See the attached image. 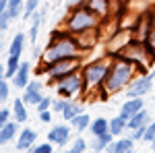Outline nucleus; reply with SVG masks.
<instances>
[{
  "label": "nucleus",
  "mask_w": 155,
  "mask_h": 153,
  "mask_svg": "<svg viewBox=\"0 0 155 153\" xmlns=\"http://www.w3.org/2000/svg\"><path fill=\"white\" fill-rule=\"evenodd\" d=\"M87 130H89L93 137L107 135V132H110V120H107V118H95V120H91V124H89Z\"/></svg>",
  "instance_id": "6ab92c4d"
},
{
  "label": "nucleus",
  "mask_w": 155,
  "mask_h": 153,
  "mask_svg": "<svg viewBox=\"0 0 155 153\" xmlns=\"http://www.w3.org/2000/svg\"><path fill=\"white\" fill-rule=\"evenodd\" d=\"M124 130H126V120L120 116V114L110 120V132H112L114 137H122V135H124Z\"/></svg>",
  "instance_id": "b1692460"
},
{
  "label": "nucleus",
  "mask_w": 155,
  "mask_h": 153,
  "mask_svg": "<svg viewBox=\"0 0 155 153\" xmlns=\"http://www.w3.org/2000/svg\"><path fill=\"white\" fill-rule=\"evenodd\" d=\"M145 108V97H126V101L120 108V116L128 122V118H132L137 112H141Z\"/></svg>",
  "instance_id": "ddd939ff"
},
{
  "label": "nucleus",
  "mask_w": 155,
  "mask_h": 153,
  "mask_svg": "<svg viewBox=\"0 0 155 153\" xmlns=\"http://www.w3.org/2000/svg\"><path fill=\"white\" fill-rule=\"evenodd\" d=\"M12 120L19 122V124H25L29 120V106L23 101V97H15L12 99Z\"/></svg>",
  "instance_id": "2eb2a0df"
},
{
  "label": "nucleus",
  "mask_w": 155,
  "mask_h": 153,
  "mask_svg": "<svg viewBox=\"0 0 155 153\" xmlns=\"http://www.w3.org/2000/svg\"><path fill=\"white\" fill-rule=\"evenodd\" d=\"M110 62H112V58L107 54L104 58L83 62V66H81V75H83V81H85V93L83 95H89L91 91L97 89L101 93V99H107V93H106V89H104V81H106Z\"/></svg>",
  "instance_id": "20e7f679"
},
{
  "label": "nucleus",
  "mask_w": 155,
  "mask_h": 153,
  "mask_svg": "<svg viewBox=\"0 0 155 153\" xmlns=\"http://www.w3.org/2000/svg\"><path fill=\"white\" fill-rule=\"evenodd\" d=\"M134 139L132 137H120L118 141H114V147H116V151L118 153H126L130 151V149H134Z\"/></svg>",
  "instance_id": "393cba45"
},
{
  "label": "nucleus",
  "mask_w": 155,
  "mask_h": 153,
  "mask_svg": "<svg viewBox=\"0 0 155 153\" xmlns=\"http://www.w3.org/2000/svg\"><path fill=\"white\" fill-rule=\"evenodd\" d=\"M39 8V0H25V4H23V17L25 21H29L33 15H35V11Z\"/></svg>",
  "instance_id": "bb28decb"
},
{
  "label": "nucleus",
  "mask_w": 155,
  "mask_h": 153,
  "mask_svg": "<svg viewBox=\"0 0 155 153\" xmlns=\"http://www.w3.org/2000/svg\"><path fill=\"white\" fill-rule=\"evenodd\" d=\"M87 149H89V143L85 141L83 137H77V139L72 141V145L68 147V151H66V153H85Z\"/></svg>",
  "instance_id": "cd10ccee"
},
{
  "label": "nucleus",
  "mask_w": 155,
  "mask_h": 153,
  "mask_svg": "<svg viewBox=\"0 0 155 153\" xmlns=\"http://www.w3.org/2000/svg\"><path fill=\"white\" fill-rule=\"evenodd\" d=\"M21 66V56H8L4 62V68H6V79H12V75L19 71Z\"/></svg>",
  "instance_id": "a878e982"
},
{
  "label": "nucleus",
  "mask_w": 155,
  "mask_h": 153,
  "mask_svg": "<svg viewBox=\"0 0 155 153\" xmlns=\"http://www.w3.org/2000/svg\"><path fill=\"white\" fill-rule=\"evenodd\" d=\"M83 4L89 8V11L95 12L101 21L112 19V0H85Z\"/></svg>",
  "instance_id": "f8f14e48"
},
{
  "label": "nucleus",
  "mask_w": 155,
  "mask_h": 153,
  "mask_svg": "<svg viewBox=\"0 0 155 153\" xmlns=\"http://www.w3.org/2000/svg\"><path fill=\"white\" fill-rule=\"evenodd\" d=\"M81 112H85V108L81 106V104H79L77 99H71V104L66 106V110H64V112H62L60 116H62V120H64V122H71L72 118H74V116H79Z\"/></svg>",
  "instance_id": "412c9836"
},
{
  "label": "nucleus",
  "mask_w": 155,
  "mask_h": 153,
  "mask_svg": "<svg viewBox=\"0 0 155 153\" xmlns=\"http://www.w3.org/2000/svg\"><path fill=\"white\" fill-rule=\"evenodd\" d=\"M25 50V33H17L8 44V56H21Z\"/></svg>",
  "instance_id": "4be33fe9"
},
{
  "label": "nucleus",
  "mask_w": 155,
  "mask_h": 153,
  "mask_svg": "<svg viewBox=\"0 0 155 153\" xmlns=\"http://www.w3.org/2000/svg\"><path fill=\"white\" fill-rule=\"evenodd\" d=\"M29 75H31V64H29V62H21L19 71L12 75V87H17V89H25L27 83L31 81Z\"/></svg>",
  "instance_id": "dca6fc26"
},
{
  "label": "nucleus",
  "mask_w": 155,
  "mask_h": 153,
  "mask_svg": "<svg viewBox=\"0 0 155 153\" xmlns=\"http://www.w3.org/2000/svg\"><path fill=\"white\" fill-rule=\"evenodd\" d=\"M151 122V116H149V112L147 110H141V112H137L132 118H128V122H126V128L132 130V139L134 141H143V135H145V128H147V124Z\"/></svg>",
  "instance_id": "1a4fd4ad"
},
{
  "label": "nucleus",
  "mask_w": 155,
  "mask_h": 153,
  "mask_svg": "<svg viewBox=\"0 0 155 153\" xmlns=\"http://www.w3.org/2000/svg\"><path fill=\"white\" fill-rule=\"evenodd\" d=\"M101 27V19L97 17L93 11H89L85 4H77V6H71V11L66 12V19L62 23V29L71 35H81L85 31H91V29H97Z\"/></svg>",
  "instance_id": "39448f33"
},
{
  "label": "nucleus",
  "mask_w": 155,
  "mask_h": 153,
  "mask_svg": "<svg viewBox=\"0 0 155 153\" xmlns=\"http://www.w3.org/2000/svg\"><path fill=\"white\" fill-rule=\"evenodd\" d=\"M44 83L39 81V79H31V81L27 83V87L23 89V101L27 106H37L41 99H44Z\"/></svg>",
  "instance_id": "9d476101"
},
{
  "label": "nucleus",
  "mask_w": 155,
  "mask_h": 153,
  "mask_svg": "<svg viewBox=\"0 0 155 153\" xmlns=\"http://www.w3.org/2000/svg\"><path fill=\"white\" fill-rule=\"evenodd\" d=\"M155 139V120H151L145 128V135H143V143H151Z\"/></svg>",
  "instance_id": "2f4dec72"
},
{
  "label": "nucleus",
  "mask_w": 155,
  "mask_h": 153,
  "mask_svg": "<svg viewBox=\"0 0 155 153\" xmlns=\"http://www.w3.org/2000/svg\"><path fill=\"white\" fill-rule=\"evenodd\" d=\"M71 104V99H66V97H54V101H52V112H56V114H62L66 106Z\"/></svg>",
  "instance_id": "c85d7f7f"
},
{
  "label": "nucleus",
  "mask_w": 155,
  "mask_h": 153,
  "mask_svg": "<svg viewBox=\"0 0 155 153\" xmlns=\"http://www.w3.org/2000/svg\"><path fill=\"white\" fill-rule=\"evenodd\" d=\"M110 143H114V135H112V132L101 135V137H93V143L89 145V149H91L93 153H104Z\"/></svg>",
  "instance_id": "aec40b11"
},
{
  "label": "nucleus",
  "mask_w": 155,
  "mask_h": 153,
  "mask_svg": "<svg viewBox=\"0 0 155 153\" xmlns=\"http://www.w3.org/2000/svg\"><path fill=\"white\" fill-rule=\"evenodd\" d=\"M11 114H12V112L8 110V108H0V128L11 120Z\"/></svg>",
  "instance_id": "72a5a7b5"
},
{
  "label": "nucleus",
  "mask_w": 155,
  "mask_h": 153,
  "mask_svg": "<svg viewBox=\"0 0 155 153\" xmlns=\"http://www.w3.org/2000/svg\"><path fill=\"white\" fill-rule=\"evenodd\" d=\"M112 56H120V58L132 62V64L137 66L139 75H147V72H149V68L155 64V50L149 46L147 42L134 39V37H132V39L124 48H122L120 52L112 54Z\"/></svg>",
  "instance_id": "7ed1b4c3"
},
{
  "label": "nucleus",
  "mask_w": 155,
  "mask_h": 153,
  "mask_svg": "<svg viewBox=\"0 0 155 153\" xmlns=\"http://www.w3.org/2000/svg\"><path fill=\"white\" fill-rule=\"evenodd\" d=\"M126 153H137V151H134V149H130V151H126Z\"/></svg>",
  "instance_id": "ea45409f"
},
{
  "label": "nucleus",
  "mask_w": 155,
  "mask_h": 153,
  "mask_svg": "<svg viewBox=\"0 0 155 153\" xmlns=\"http://www.w3.org/2000/svg\"><path fill=\"white\" fill-rule=\"evenodd\" d=\"M37 116H39V120H41L44 124H50V122H52V110H41Z\"/></svg>",
  "instance_id": "f704fd0d"
},
{
  "label": "nucleus",
  "mask_w": 155,
  "mask_h": 153,
  "mask_svg": "<svg viewBox=\"0 0 155 153\" xmlns=\"http://www.w3.org/2000/svg\"><path fill=\"white\" fill-rule=\"evenodd\" d=\"M149 145H151V151H155V139H153L151 143H149Z\"/></svg>",
  "instance_id": "58836bf2"
},
{
  "label": "nucleus",
  "mask_w": 155,
  "mask_h": 153,
  "mask_svg": "<svg viewBox=\"0 0 155 153\" xmlns=\"http://www.w3.org/2000/svg\"><path fill=\"white\" fill-rule=\"evenodd\" d=\"M8 97H11V85L8 81H2L0 83V106H4L8 101Z\"/></svg>",
  "instance_id": "c756f323"
},
{
  "label": "nucleus",
  "mask_w": 155,
  "mask_h": 153,
  "mask_svg": "<svg viewBox=\"0 0 155 153\" xmlns=\"http://www.w3.org/2000/svg\"><path fill=\"white\" fill-rule=\"evenodd\" d=\"M110 58H112V62H110V68H107L106 81H104V89H106L107 95H114L122 89H126L132 79L139 77V71L132 62L120 58V56H110Z\"/></svg>",
  "instance_id": "f03ea898"
},
{
  "label": "nucleus",
  "mask_w": 155,
  "mask_h": 153,
  "mask_svg": "<svg viewBox=\"0 0 155 153\" xmlns=\"http://www.w3.org/2000/svg\"><path fill=\"white\" fill-rule=\"evenodd\" d=\"M153 89V75H139L130 81V85L126 87V97H145L151 93Z\"/></svg>",
  "instance_id": "6e6552de"
},
{
  "label": "nucleus",
  "mask_w": 155,
  "mask_h": 153,
  "mask_svg": "<svg viewBox=\"0 0 155 153\" xmlns=\"http://www.w3.org/2000/svg\"><path fill=\"white\" fill-rule=\"evenodd\" d=\"M52 101H54V97L52 95H44V99L37 104V112H41V110H52Z\"/></svg>",
  "instance_id": "473e14b6"
},
{
  "label": "nucleus",
  "mask_w": 155,
  "mask_h": 153,
  "mask_svg": "<svg viewBox=\"0 0 155 153\" xmlns=\"http://www.w3.org/2000/svg\"><path fill=\"white\" fill-rule=\"evenodd\" d=\"M31 153H54V145L50 141L41 143V145H33L31 147Z\"/></svg>",
  "instance_id": "7c9ffc66"
},
{
  "label": "nucleus",
  "mask_w": 155,
  "mask_h": 153,
  "mask_svg": "<svg viewBox=\"0 0 155 153\" xmlns=\"http://www.w3.org/2000/svg\"><path fill=\"white\" fill-rule=\"evenodd\" d=\"M104 153H118V151H116V147H114V143H110V145L106 147V151H104Z\"/></svg>",
  "instance_id": "4c0bfd02"
},
{
  "label": "nucleus",
  "mask_w": 155,
  "mask_h": 153,
  "mask_svg": "<svg viewBox=\"0 0 155 153\" xmlns=\"http://www.w3.org/2000/svg\"><path fill=\"white\" fill-rule=\"evenodd\" d=\"M71 130H72V126H68V124H56V126H52L48 130V141L52 145L64 147L71 141Z\"/></svg>",
  "instance_id": "9b49d317"
},
{
  "label": "nucleus",
  "mask_w": 155,
  "mask_h": 153,
  "mask_svg": "<svg viewBox=\"0 0 155 153\" xmlns=\"http://www.w3.org/2000/svg\"><path fill=\"white\" fill-rule=\"evenodd\" d=\"M83 66V56H74V58H62V60H56L52 64H39L35 68V77L37 79H44V81L52 85L54 81H58L60 77L68 75V72H74V71H81Z\"/></svg>",
  "instance_id": "423d86ee"
},
{
  "label": "nucleus",
  "mask_w": 155,
  "mask_h": 153,
  "mask_svg": "<svg viewBox=\"0 0 155 153\" xmlns=\"http://www.w3.org/2000/svg\"><path fill=\"white\" fill-rule=\"evenodd\" d=\"M17 135H19V122L8 120V122L0 128V147L6 145V143H12V139H17Z\"/></svg>",
  "instance_id": "a211bd4d"
},
{
  "label": "nucleus",
  "mask_w": 155,
  "mask_h": 153,
  "mask_svg": "<svg viewBox=\"0 0 155 153\" xmlns=\"http://www.w3.org/2000/svg\"><path fill=\"white\" fill-rule=\"evenodd\" d=\"M37 141V132L33 128H23V130H19V135H17V149L19 151H29L33 145H35Z\"/></svg>",
  "instance_id": "4468645a"
},
{
  "label": "nucleus",
  "mask_w": 155,
  "mask_h": 153,
  "mask_svg": "<svg viewBox=\"0 0 155 153\" xmlns=\"http://www.w3.org/2000/svg\"><path fill=\"white\" fill-rule=\"evenodd\" d=\"M52 87H54L58 97H66V99H74L77 95L85 93V81H83L81 71H74V72H68V75L60 77L58 81L52 83Z\"/></svg>",
  "instance_id": "0eeeda50"
},
{
  "label": "nucleus",
  "mask_w": 155,
  "mask_h": 153,
  "mask_svg": "<svg viewBox=\"0 0 155 153\" xmlns=\"http://www.w3.org/2000/svg\"><path fill=\"white\" fill-rule=\"evenodd\" d=\"M6 29H8V21H6L4 17H0V35H2Z\"/></svg>",
  "instance_id": "e433bc0d"
},
{
  "label": "nucleus",
  "mask_w": 155,
  "mask_h": 153,
  "mask_svg": "<svg viewBox=\"0 0 155 153\" xmlns=\"http://www.w3.org/2000/svg\"><path fill=\"white\" fill-rule=\"evenodd\" d=\"M46 12H48V6H41V8H37L35 15L29 19L31 21V27H29V42L35 46L37 42V33H39V25H41V21L46 19Z\"/></svg>",
  "instance_id": "f3484780"
},
{
  "label": "nucleus",
  "mask_w": 155,
  "mask_h": 153,
  "mask_svg": "<svg viewBox=\"0 0 155 153\" xmlns=\"http://www.w3.org/2000/svg\"><path fill=\"white\" fill-rule=\"evenodd\" d=\"M74 56H83L85 58L83 50H81L79 44H77L74 35L66 33L64 29H56V31H52V35H50L48 46L41 50L39 64L44 66V64H52V62H56V60L74 58Z\"/></svg>",
  "instance_id": "f257e3e1"
},
{
  "label": "nucleus",
  "mask_w": 155,
  "mask_h": 153,
  "mask_svg": "<svg viewBox=\"0 0 155 153\" xmlns=\"http://www.w3.org/2000/svg\"><path fill=\"white\" fill-rule=\"evenodd\" d=\"M153 153H155V151H153Z\"/></svg>",
  "instance_id": "79ce46f5"
},
{
  "label": "nucleus",
  "mask_w": 155,
  "mask_h": 153,
  "mask_svg": "<svg viewBox=\"0 0 155 153\" xmlns=\"http://www.w3.org/2000/svg\"><path fill=\"white\" fill-rule=\"evenodd\" d=\"M147 44H149V46L155 50V27L151 29V33H149V37H147Z\"/></svg>",
  "instance_id": "c9c22d12"
},
{
  "label": "nucleus",
  "mask_w": 155,
  "mask_h": 153,
  "mask_svg": "<svg viewBox=\"0 0 155 153\" xmlns=\"http://www.w3.org/2000/svg\"><path fill=\"white\" fill-rule=\"evenodd\" d=\"M68 124H71V126L77 130V132H83V130L89 128V124H91V118H89V114H87V112H81L79 116L72 118Z\"/></svg>",
  "instance_id": "5701e85b"
},
{
  "label": "nucleus",
  "mask_w": 155,
  "mask_h": 153,
  "mask_svg": "<svg viewBox=\"0 0 155 153\" xmlns=\"http://www.w3.org/2000/svg\"><path fill=\"white\" fill-rule=\"evenodd\" d=\"M23 153H31V149H29V151H23Z\"/></svg>",
  "instance_id": "a19ab883"
}]
</instances>
